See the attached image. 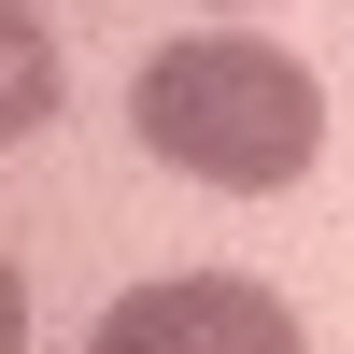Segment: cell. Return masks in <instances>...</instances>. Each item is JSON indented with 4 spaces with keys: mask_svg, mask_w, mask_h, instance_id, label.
<instances>
[{
    "mask_svg": "<svg viewBox=\"0 0 354 354\" xmlns=\"http://www.w3.org/2000/svg\"><path fill=\"white\" fill-rule=\"evenodd\" d=\"M128 128H142L156 170H185V185H213V198H283L326 156V85L283 43H255V28H185V43L142 57Z\"/></svg>",
    "mask_w": 354,
    "mask_h": 354,
    "instance_id": "obj_1",
    "label": "cell"
},
{
    "mask_svg": "<svg viewBox=\"0 0 354 354\" xmlns=\"http://www.w3.org/2000/svg\"><path fill=\"white\" fill-rule=\"evenodd\" d=\"M85 354H312V326L255 270H170V283H128L85 326Z\"/></svg>",
    "mask_w": 354,
    "mask_h": 354,
    "instance_id": "obj_2",
    "label": "cell"
},
{
    "mask_svg": "<svg viewBox=\"0 0 354 354\" xmlns=\"http://www.w3.org/2000/svg\"><path fill=\"white\" fill-rule=\"evenodd\" d=\"M43 113H57V85H43V28L15 15V28H0V128L28 142V128H43Z\"/></svg>",
    "mask_w": 354,
    "mask_h": 354,
    "instance_id": "obj_3",
    "label": "cell"
}]
</instances>
